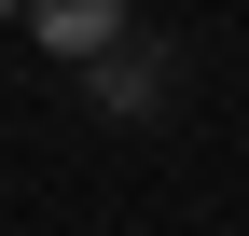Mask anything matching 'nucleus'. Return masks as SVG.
<instances>
[{"label":"nucleus","mask_w":249,"mask_h":236,"mask_svg":"<svg viewBox=\"0 0 249 236\" xmlns=\"http://www.w3.org/2000/svg\"><path fill=\"white\" fill-rule=\"evenodd\" d=\"M0 14H28V0H0Z\"/></svg>","instance_id":"obj_3"},{"label":"nucleus","mask_w":249,"mask_h":236,"mask_svg":"<svg viewBox=\"0 0 249 236\" xmlns=\"http://www.w3.org/2000/svg\"><path fill=\"white\" fill-rule=\"evenodd\" d=\"M28 42H42V56H83V70H97V56L124 42V0H28Z\"/></svg>","instance_id":"obj_1"},{"label":"nucleus","mask_w":249,"mask_h":236,"mask_svg":"<svg viewBox=\"0 0 249 236\" xmlns=\"http://www.w3.org/2000/svg\"><path fill=\"white\" fill-rule=\"evenodd\" d=\"M97 98H111V111H152V98H166V70H152L139 42H111V56H97Z\"/></svg>","instance_id":"obj_2"}]
</instances>
